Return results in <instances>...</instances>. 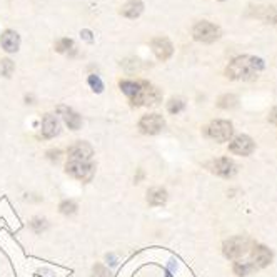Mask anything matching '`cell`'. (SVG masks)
I'll use <instances>...</instances> for the list:
<instances>
[{
  "instance_id": "6da1fadb",
  "label": "cell",
  "mask_w": 277,
  "mask_h": 277,
  "mask_svg": "<svg viewBox=\"0 0 277 277\" xmlns=\"http://www.w3.org/2000/svg\"><path fill=\"white\" fill-rule=\"evenodd\" d=\"M261 71H264L262 59L254 57V55H241L227 65L225 75L230 80H252Z\"/></svg>"
},
{
  "instance_id": "7a4b0ae2",
  "label": "cell",
  "mask_w": 277,
  "mask_h": 277,
  "mask_svg": "<svg viewBox=\"0 0 277 277\" xmlns=\"http://www.w3.org/2000/svg\"><path fill=\"white\" fill-rule=\"evenodd\" d=\"M160 100H162V92L157 87L147 84V82H141V92H138V96L130 104L134 107H142V105L154 107Z\"/></svg>"
},
{
  "instance_id": "3957f363",
  "label": "cell",
  "mask_w": 277,
  "mask_h": 277,
  "mask_svg": "<svg viewBox=\"0 0 277 277\" xmlns=\"http://www.w3.org/2000/svg\"><path fill=\"white\" fill-rule=\"evenodd\" d=\"M234 127L229 121H214L205 127V135L216 142H227L232 138Z\"/></svg>"
},
{
  "instance_id": "277c9868",
  "label": "cell",
  "mask_w": 277,
  "mask_h": 277,
  "mask_svg": "<svg viewBox=\"0 0 277 277\" xmlns=\"http://www.w3.org/2000/svg\"><path fill=\"white\" fill-rule=\"evenodd\" d=\"M65 172L71 177L82 180V182H90L94 174H96V166L94 162H68L65 164Z\"/></svg>"
},
{
  "instance_id": "5b68a950",
  "label": "cell",
  "mask_w": 277,
  "mask_h": 277,
  "mask_svg": "<svg viewBox=\"0 0 277 277\" xmlns=\"http://www.w3.org/2000/svg\"><path fill=\"white\" fill-rule=\"evenodd\" d=\"M192 35H194V39L199 40V42L212 43V42L219 40V37H220V29L217 27V25L211 24V22L202 20V22H197L196 25H194Z\"/></svg>"
},
{
  "instance_id": "8992f818",
  "label": "cell",
  "mask_w": 277,
  "mask_h": 277,
  "mask_svg": "<svg viewBox=\"0 0 277 277\" xmlns=\"http://www.w3.org/2000/svg\"><path fill=\"white\" fill-rule=\"evenodd\" d=\"M249 239H245L242 236H236V237H230L227 241L224 242L222 245V252L227 259H239L242 257L249 249Z\"/></svg>"
},
{
  "instance_id": "52a82bcc",
  "label": "cell",
  "mask_w": 277,
  "mask_h": 277,
  "mask_svg": "<svg viewBox=\"0 0 277 277\" xmlns=\"http://www.w3.org/2000/svg\"><path fill=\"white\" fill-rule=\"evenodd\" d=\"M166 127V121L160 114H147L138 121V129L142 134L147 135H155L162 132V129Z\"/></svg>"
},
{
  "instance_id": "ba28073f",
  "label": "cell",
  "mask_w": 277,
  "mask_h": 277,
  "mask_svg": "<svg viewBox=\"0 0 277 277\" xmlns=\"http://www.w3.org/2000/svg\"><path fill=\"white\" fill-rule=\"evenodd\" d=\"M92 155H94V149H92L90 144L84 142V141H79L68 149V152H67L68 159L67 160L68 162H90Z\"/></svg>"
},
{
  "instance_id": "9c48e42d",
  "label": "cell",
  "mask_w": 277,
  "mask_h": 277,
  "mask_svg": "<svg viewBox=\"0 0 277 277\" xmlns=\"http://www.w3.org/2000/svg\"><path fill=\"white\" fill-rule=\"evenodd\" d=\"M150 47H152V52L155 54V57L162 62L169 60L174 54V45L167 37H155L152 43H150Z\"/></svg>"
},
{
  "instance_id": "30bf717a",
  "label": "cell",
  "mask_w": 277,
  "mask_h": 277,
  "mask_svg": "<svg viewBox=\"0 0 277 277\" xmlns=\"http://www.w3.org/2000/svg\"><path fill=\"white\" fill-rule=\"evenodd\" d=\"M254 149H256L254 141L249 135H237L229 144V150L237 155H249L254 152Z\"/></svg>"
},
{
  "instance_id": "8fae6325",
  "label": "cell",
  "mask_w": 277,
  "mask_h": 277,
  "mask_svg": "<svg viewBox=\"0 0 277 277\" xmlns=\"http://www.w3.org/2000/svg\"><path fill=\"white\" fill-rule=\"evenodd\" d=\"M212 172L217 174L219 177H232L236 174V164L234 160H230L229 157H220L212 162Z\"/></svg>"
},
{
  "instance_id": "7c38bea8",
  "label": "cell",
  "mask_w": 277,
  "mask_h": 277,
  "mask_svg": "<svg viewBox=\"0 0 277 277\" xmlns=\"http://www.w3.org/2000/svg\"><path fill=\"white\" fill-rule=\"evenodd\" d=\"M247 15L261 18V20L267 22V24H275L277 25V7H262V5H257V7H249Z\"/></svg>"
},
{
  "instance_id": "4fadbf2b",
  "label": "cell",
  "mask_w": 277,
  "mask_h": 277,
  "mask_svg": "<svg viewBox=\"0 0 277 277\" xmlns=\"http://www.w3.org/2000/svg\"><path fill=\"white\" fill-rule=\"evenodd\" d=\"M60 132V122L57 116L45 114L42 117V135L45 138H54Z\"/></svg>"
},
{
  "instance_id": "5bb4252c",
  "label": "cell",
  "mask_w": 277,
  "mask_h": 277,
  "mask_svg": "<svg viewBox=\"0 0 277 277\" xmlns=\"http://www.w3.org/2000/svg\"><path fill=\"white\" fill-rule=\"evenodd\" d=\"M252 266L254 267H267L272 262V252L266 247V245H256L252 250Z\"/></svg>"
},
{
  "instance_id": "9a60e30c",
  "label": "cell",
  "mask_w": 277,
  "mask_h": 277,
  "mask_svg": "<svg viewBox=\"0 0 277 277\" xmlns=\"http://www.w3.org/2000/svg\"><path fill=\"white\" fill-rule=\"evenodd\" d=\"M0 45H2L5 52L14 54L20 47V35L14 32V30H5L2 37H0Z\"/></svg>"
},
{
  "instance_id": "2e32d148",
  "label": "cell",
  "mask_w": 277,
  "mask_h": 277,
  "mask_svg": "<svg viewBox=\"0 0 277 277\" xmlns=\"http://www.w3.org/2000/svg\"><path fill=\"white\" fill-rule=\"evenodd\" d=\"M59 114L64 117V121H65V125L71 130H79L80 129V125H82V117L77 114V112H74L71 107H65V105H60L59 109H57Z\"/></svg>"
},
{
  "instance_id": "e0dca14e",
  "label": "cell",
  "mask_w": 277,
  "mask_h": 277,
  "mask_svg": "<svg viewBox=\"0 0 277 277\" xmlns=\"http://www.w3.org/2000/svg\"><path fill=\"white\" fill-rule=\"evenodd\" d=\"M147 202L152 207H159L167 202V191L164 187H152L147 191Z\"/></svg>"
},
{
  "instance_id": "ac0fdd59",
  "label": "cell",
  "mask_w": 277,
  "mask_h": 277,
  "mask_svg": "<svg viewBox=\"0 0 277 277\" xmlns=\"http://www.w3.org/2000/svg\"><path fill=\"white\" fill-rule=\"evenodd\" d=\"M144 12V4L141 0H129L127 4L122 5L121 14L127 18H137Z\"/></svg>"
},
{
  "instance_id": "d6986e66",
  "label": "cell",
  "mask_w": 277,
  "mask_h": 277,
  "mask_svg": "<svg viewBox=\"0 0 277 277\" xmlns=\"http://www.w3.org/2000/svg\"><path fill=\"white\" fill-rule=\"evenodd\" d=\"M121 90L129 97V100L132 102L141 92V82H134V80H122L121 82Z\"/></svg>"
},
{
  "instance_id": "ffe728a7",
  "label": "cell",
  "mask_w": 277,
  "mask_h": 277,
  "mask_svg": "<svg viewBox=\"0 0 277 277\" xmlns=\"http://www.w3.org/2000/svg\"><path fill=\"white\" fill-rule=\"evenodd\" d=\"M59 212L64 214V216H72V214L77 212V202L75 200H62L59 205Z\"/></svg>"
},
{
  "instance_id": "44dd1931",
  "label": "cell",
  "mask_w": 277,
  "mask_h": 277,
  "mask_svg": "<svg viewBox=\"0 0 277 277\" xmlns=\"http://www.w3.org/2000/svg\"><path fill=\"white\" fill-rule=\"evenodd\" d=\"M15 71V64L10 59H2L0 60V75L2 77H10Z\"/></svg>"
},
{
  "instance_id": "7402d4cb",
  "label": "cell",
  "mask_w": 277,
  "mask_h": 277,
  "mask_svg": "<svg viewBox=\"0 0 277 277\" xmlns=\"http://www.w3.org/2000/svg\"><path fill=\"white\" fill-rule=\"evenodd\" d=\"M184 107H186V102L182 99H171L167 102V110H169V114H179V112L184 110Z\"/></svg>"
},
{
  "instance_id": "603a6c76",
  "label": "cell",
  "mask_w": 277,
  "mask_h": 277,
  "mask_svg": "<svg viewBox=\"0 0 277 277\" xmlns=\"http://www.w3.org/2000/svg\"><path fill=\"white\" fill-rule=\"evenodd\" d=\"M55 50L59 54H68L71 50H74V40L72 39H60L55 42Z\"/></svg>"
},
{
  "instance_id": "cb8c5ba5",
  "label": "cell",
  "mask_w": 277,
  "mask_h": 277,
  "mask_svg": "<svg viewBox=\"0 0 277 277\" xmlns=\"http://www.w3.org/2000/svg\"><path fill=\"white\" fill-rule=\"evenodd\" d=\"M30 227H32V230L35 232V234H40V232H43V230L49 227V224H47L45 219L34 217L32 220H30Z\"/></svg>"
},
{
  "instance_id": "d4e9b609",
  "label": "cell",
  "mask_w": 277,
  "mask_h": 277,
  "mask_svg": "<svg viewBox=\"0 0 277 277\" xmlns=\"http://www.w3.org/2000/svg\"><path fill=\"white\" fill-rule=\"evenodd\" d=\"M252 269H256V267L249 262H236L234 264V272L237 275H247Z\"/></svg>"
},
{
  "instance_id": "484cf974",
  "label": "cell",
  "mask_w": 277,
  "mask_h": 277,
  "mask_svg": "<svg viewBox=\"0 0 277 277\" xmlns=\"http://www.w3.org/2000/svg\"><path fill=\"white\" fill-rule=\"evenodd\" d=\"M89 85H90V89L94 92H97V94H100V92L104 90V82L100 80V77H99V75H96V74L89 75Z\"/></svg>"
},
{
  "instance_id": "4316f807",
  "label": "cell",
  "mask_w": 277,
  "mask_h": 277,
  "mask_svg": "<svg viewBox=\"0 0 277 277\" xmlns=\"http://www.w3.org/2000/svg\"><path fill=\"white\" fill-rule=\"evenodd\" d=\"M236 104H237V99L234 96H222L217 102V105L220 107V109H232Z\"/></svg>"
},
{
  "instance_id": "83f0119b",
  "label": "cell",
  "mask_w": 277,
  "mask_h": 277,
  "mask_svg": "<svg viewBox=\"0 0 277 277\" xmlns=\"http://www.w3.org/2000/svg\"><path fill=\"white\" fill-rule=\"evenodd\" d=\"M92 277H110V272L104 264H96L92 267Z\"/></svg>"
},
{
  "instance_id": "f1b7e54d",
  "label": "cell",
  "mask_w": 277,
  "mask_h": 277,
  "mask_svg": "<svg viewBox=\"0 0 277 277\" xmlns=\"http://www.w3.org/2000/svg\"><path fill=\"white\" fill-rule=\"evenodd\" d=\"M47 157L50 160H59L60 159V150H49Z\"/></svg>"
},
{
  "instance_id": "f546056e",
  "label": "cell",
  "mask_w": 277,
  "mask_h": 277,
  "mask_svg": "<svg viewBox=\"0 0 277 277\" xmlns=\"http://www.w3.org/2000/svg\"><path fill=\"white\" fill-rule=\"evenodd\" d=\"M80 35L84 37L87 42H92V32H90V30H82Z\"/></svg>"
},
{
  "instance_id": "4dcf8cb0",
  "label": "cell",
  "mask_w": 277,
  "mask_h": 277,
  "mask_svg": "<svg viewBox=\"0 0 277 277\" xmlns=\"http://www.w3.org/2000/svg\"><path fill=\"white\" fill-rule=\"evenodd\" d=\"M270 122H274L277 125V109H274L272 114H270Z\"/></svg>"
},
{
  "instance_id": "1f68e13d",
  "label": "cell",
  "mask_w": 277,
  "mask_h": 277,
  "mask_svg": "<svg viewBox=\"0 0 277 277\" xmlns=\"http://www.w3.org/2000/svg\"><path fill=\"white\" fill-rule=\"evenodd\" d=\"M220 2H222V0H220Z\"/></svg>"
}]
</instances>
